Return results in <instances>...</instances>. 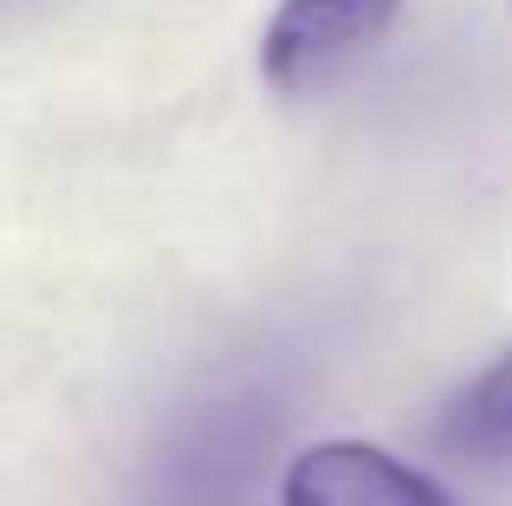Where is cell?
Segmentation results:
<instances>
[{
  "instance_id": "cell-2",
  "label": "cell",
  "mask_w": 512,
  "mask_h": 506,
  "mask_svg": "<svg viewBox=\"0 0 512 506\" xmlns=\"http://www.w3.org/2000/svg\"><path fill=\"white\" fill-rule=\"evenodd\" d=\"M402 0H286L266 26V78L279 91H305L357 59L389 26Z\"/></svg>"
},
{
  "instance_id": "cell-3",
  "label": "cell",
  "mask_w": 512,
  "mask_h": 506,
  "mask_svg": "<svg viewBox=\"0 0 512 506\" xmlns=\"http://www.w3.org/2000/svg\"><path fill=\"white\" fill-rule=\"evenodd\" d=\"M279 506H454L435 481L402 468L396 455L363 442H325L305 448L286 468Z\"/></svg>"
},
{
  "instance_id": "cell-4",
  "label": "cell",
  "mask_w": 512,
  "mask_h": 506,
  "mask_svg": "<svg viewBox=\"0 0 512 506\" xmlns=\"http://www.w3.org/2000/svg\"><path fill=\"white\" fill-rule=\"evenodd\" d=\"M435 448L474 468H500L512 461V351L487 364L435 422Z\"/></svg>"
},
{
  "instance_id": "cell-1",
  "label": "cell",
  "mask_w": 512,
  "mask_h": 506,
  "mask_svg": "<svg viewBox=\"0 0 512 506\" xmlns=\"http://www.w3.org/2000/svg\"><path fill=\"white\" fill-rule=\"evenodd\" d=\"M279 442V409L260 390L182 409L150 461L137 506H260V474Z\"/></svg>"
}]
</instances>
